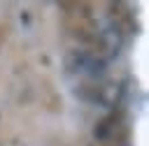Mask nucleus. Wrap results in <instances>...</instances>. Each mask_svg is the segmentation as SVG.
<instances>
[{
    "label": "nucleus",
    "mask_w": 149,
    "mask_h": 146,
    "mask_svg": "<svg viewBox=\"0 0 149 146\" xmlns=\"http://www.w3.org/2000/svg\"><path fill=\"white\" fill-rule=\"evenodd\" d=\"M68 63V70L79 74V76H86V79H100L105 74V63L102 58H98L93 51H84V49H74L68 53L65 58Z\"/></svg>",
    "instance_id": "obj_1"
}]
</instances>
